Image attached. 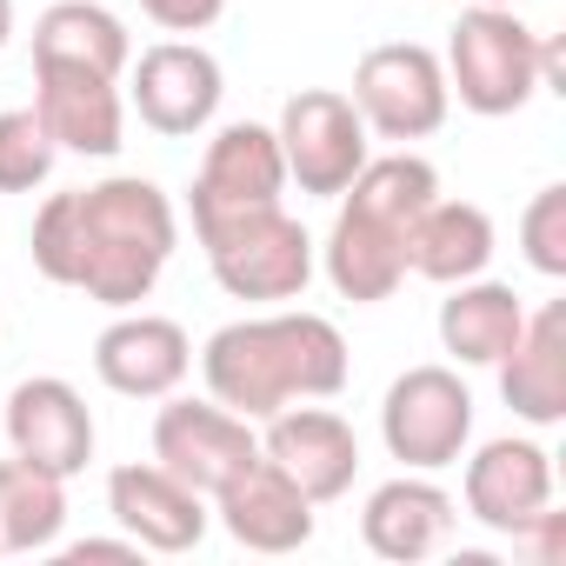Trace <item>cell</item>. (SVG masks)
Returning a JSON list of instances; mask_svg holds the SVG:
<instances>
[{
	"label": "cell",
	"instance_id": "cell-1",
	"mask_svg": "<svg viewBox=\"0 0 566 566\" xmlns=\"http://www.w3.org/2000/svg\"><path fill=\"white\" fill-rule=\"evenodd\" d=\"M174 200L140 180V174H114L101 187H74L54 193L34 213V266L54 287H81L87 301L127 314L154 294V280L174 260Z\"/></svg>",
	"mask_w": 566,
	"mask_h": 566
},
{
	"label": "cell",
	"instance_id": "cell-2",
	"mask_svg": "<svg viewBox=\"0 0 566 566\" xmlns=\"http://www.w3.org/2000/svg\"><path fill=\"white\" fill-rule=\"evenodd\" d=\"M347 340L327 314H260L227 321L200 347L207 394L240 420H273L294 400H334L347 387Z\"/></svg>",
	"mask_w": 566,
	"mask_h": 566
},
{
	"label": "cell",
	"instance_id": "cell-3",
	"mask_svg": "<svg viewBox=\"0 0 566 566\" xmlns=\"http://www.w3.org/2000/svg\"><path fill=\"white\" fill-rule=\"evenodd\" d=\"M427 200H440V174L420 154H367V167L347 180L334 233L321 247V266L334 280V294L354 307L394 301V287L407 280V233L427 213Z\"/></svg>",
	"mask_w": 566,
	"mask_h": 566
},
{
	"label": "cell",
	"instance_id": "cell-4",
	"mask_svg": "<svg viewBox=\"0 0 566 566\" xmlns=\"http://www.w3.org/2000/svg\"><path fill=\"white\" fill-rule=\"evenodd\" d=\"M447 94H460L467 114L506 120L539 94V34L513 8H467L447 41Z\"/></svg>",
	"mask_w": 566,
	"mask_h": 566
},
{
	"label": "cell",
	"instance_id": "cell-5",
	"mask_svg": "<svg viewBox=\"0 0 566 566\" xmlns=\"http://www.w3.org/2000/svg\"><path fill=\"white\" fill-rule=\"evenodd\" d=\"M200 247L233 301H301L314 280V240L280 200L200 227Z\"/></svg>",
	"mask_w": 566,
	"mask_h": 566
},
{
	"label": "cell",
	"instance_id": "cell-6",
	"mask_svg": "<svg viewBox=\"0 0 566 566\" xmlns=\"http://www.w3.org/2000/svg\"><path fill=\"white\" fill-rule=\"evenodd\" d=\"M380 440L407 473H440L473 447V394L453 367H407L380 400Z\"/></svg>",
	"mask_w": 566,
	"mask_h": 566
},
{
	"label": "cell",
	"instance_id": "cell-7",
	"mask_svg": "<svg viewBox=\"0 0 566 566\" xmlns=\"http://www.w3.org/2000/svg\"><path fill=\"white\" fill-rule=\"evenodd\" d=\"M367 120V134L407 147V140H427L447 127V67L433 48L420 41H387V48H367L360 67H354V94H347Z\"/></svg>",
	"mask_w": 566,
	"mask_h": 566
},
{
	"label": "cell",
	"instance_id": "cell-8",
	"mask_svg": "<svg viewBox=\"0 0 566 566\" xmlns=\"http://www.w3.org/2000/svg\"><path fill=\"white\" fill-rule=\"evenodd\" d=\"M280 160H287V180L314 200H340L347 180L367 167V120L347 94L334 87H301L287 107H280Z\"/></svg>",
	"mask_w": 566,
	"mask_h": 566
},
{
	"label": "cell",
	"instance_id": "cell-9",
	"mask_svg": "<svg viewBox=\"0 0 566 566\" xmlns=\"http://www.w3.org/2000/svg\"><path fill=\"white\" fill-rule=\"evenodd\" d=\"M154 460L213 500L240 467L260 460V433H253V420L227 413L220 400H174L167 394V407L154 413Z\"/></svg>",
	"mask_w": 566,
	"mask_h": 566
},
{
	"label": "cell",
	"instance_id": "cell-10",
	"mask_svg": "<svg viewBox=\"0 0 566 566\" xmlns=\"http://www.w3.org/2000/svg\"><path fill=\"white\" fill-rule=\"evenodd\" d=\"M127 67H134L127 101H134V114H140L154 134L193 140V134L213 127L227 81H220V61H213L200 41H154V48H147L140 61H127Z\"/></svg>",
	"mask_w": 566,
	"mask_h": 566
},
{
	"label": "cell",
	"instance_id": "cell-11",
	"mask_svg": "<svg viewBox=\"0 0 566 566\" xmlns=\"http://www.w3.org/2000/svg\"><path fill=\"white\" fill-rule=\"evenodd\" d=\"M280 187H287V160H280V134L260 127V120H233L207 140L200 154V174H193V233L227 220V213H247V207H273Z\"/></svg>",
	"mask_w": 566,
	"mask_h": 566
},
{
	"label": "cell",
	"instance_id": "cell-12",
	"mask_svg": "<svg viewBox=\"0 0 566 566\" xmlns=\"http://www.w3.org/2000/svg\"><path fill=\"white\" fill-rule=\"evenodd\" d=\"M107 513L120 520L127 539H140V553H193L207 539V493H193L187 480H174L160 460H127L107 473Z\"/></svg>",
	"mask_w": 566,
	"mask_h": 566
},
{
	"label": "cell",
	"instance_id": "cell-13",
	"mask_svg": "<svg viewBox=\"0 0 566 566\" xmlns=\"http://www.w3.org/2000/svg\"><path fill=\"white\" fill-rule=\"evenodd\" d=\"M266 433H260V453L287 473L314 506H327V500H340L347 486H354V473H360V440H354V427L334 413V407H280L273 420H260Z\"/></svg>",
	"mask_w": 566,
	"mask_h": 566
},
{
	"label": "cell",
	"instance_id": "cell-14",
	"mask_svg": "<svg viewBox=\"0 0 566 566\" xmlns=\"http://www.w3.org/2000/svg\"><path fill=\"white\" fill-rule=\"evenodd\" d=\"M213 513L227 526L233 546L247 553H301L314 539V500L280 473L266 453L253 467H240L220 493H213Z\"/></svg>",
	"mask_w": 566,
	"mask_h": 566
},
{
	"label": "cell",
	"instance_id": "cell-15",
	"mask_svg": "<svg viewBox=\"0 0 566 566\" xmlns=\"http://www.w3.org/2000/svg\"><path fill=\"white\" fill-rule=\"evenodd\" d=\"M94 374L101 387L127 394V400H167L187 374H193V340L180 321L167 314H120L114 327H101L94 340Z\"/></svg>",
	"mask_w": 566,
	"mask_h": 566
},
{
	"label": "cell",
	"instance_id": "cell-16",
	"mask_svg": "<svg viewBox=\"0 0 566 566\" xmlns=\"http://www.w3.org/2000/svg\"><path fill=\"white\" fill-rule=\"evenodd\" d=\"M8 447L41 473L74 480L94 460V413L61 374H34L8 394Z\"/></svg>",
	"mask_w": 566,
	"mask_h": 566
},
{
	"label": "cell",
	"instance_id": "cell-17",
	"mask_svg": "<svg viewBox=\"0 0 566 566\" xmlns=\"http://www.w3.org/2000/svg\"><path fill=\"white\" fill-rule=\"evenodd\" d=\"M34 114L54 134L61 154L81 160H114L127 134V101L120 81L87 74V67H34Z\"/></svg>",
	"mask_w": 566,
	"mask_h": 566
},
{
	"label": "cell",
	"instance_id": "cell-18",
	"mask_svg": "<svg viewBox=\"0 0 566 566\" xmlns=\"http://www.w3.org/2000/svg\"><path fill=\"white\" fill-rule=\"evenodd\" d=\"M539 506H553V453L539 440L500 433L467 460V520L486 533H520Z\"/></svg>",
	"mask_w": 566,
	"mask_h": 566
},
{
	"label": "cell",
	"instance_id": "cell-19",
	"mask_svg": "<svg viewBox=\"0 0 566 566\" xmlns=\"http://www.w3.org/2000/svg\"><path fill=\"white\" fill-rule=\"evenodd\" d=\"M493 367H500V400L526 427H559L566 420V307L546 301L539 314H526L520 340Z\"/></svg>",
	"mask_w": 566,
	"mask_h": 566
},
{
	"label": "cell",
	"instance_id": "cell-20",
	"mask_svg": "<svg viewBox=\"0 0 566 566\" xmlns=\"http://www.w3.org/2000/svg\"><path fill=\"white\" fill-rule=\"evenodd\" d=\"M453 533V493L427 473H400L387 486L367 493V513H360V539L394 559V566H413L427 553H440V539Z\"/></svg>",
	"mask_w": 566,
	"mask_h": 566
},
{
	"label": "cell",
	"instance_id": "cell-21",
	"mask_svg": "<svg viewBox=\"0 0 566 566\" xmlns=\"http://www.w3.org/2000/svg\"><path fill=\"white\" fill-rule=\"evenodd\" d=\"M127 61H134L127 21L101 0H54L34 21V67H87V74L120 81Z\"/></svg>",
	"mask_w": 566,
	"mask_h": 566
},
{
	"label": "cell",
	"instance_id": "cell-22",
	"mask_svg": "<svg viewBox=\"0 0 566 566\" xmlns=\"http://www.w3.org/2000/svg\"><path fill=\"white\" fill-rule=\"evenodd\" d=\"M493 260V220L473 200H427V213L407 233V273L433 280V287H460V280L486 273Z\"/></svg>",
	"mask_w": 566,
	"mask_h": 566
},
{
	"label": "cell",
	"instance_id": "cell-23",
	"mask_svg": "<svg viewBox=\"0 0 566 566\" xmlns=\"http://www.w3.org/2000/svg\"><path fill=\"white\" fill-rule=\"evenodd\" d=\"M526 327V301L506 287V280H460V287L440 301V347L460 360V367H493Z\"/></svg>",
	"mask_w": 566,
	"mask_h": 566
},
{
	"label": "cell",
	"instance_id": "cell-24",
	"mask_svg": "<svg viewBox=\"0 0 566 566\" xmlns=\"http://www.w3.org/2000/svg\"><path fill=\"white\" fill-rule=\"evenodd\" d=\"M67 526V480L34 460H0V553H48Z\"/></svg>",
	"mask_w": 566,
	"mask_h": 566
},
{
	"label": "cell",
	"instance_id": "cell-25",
	"mask_svg": "<svg viewBox=\"0 0 566 566\" xmlns=\"http://www.w3.org/2000/svg\"><path fill=\"white\" fill-rule=\"evenodd\" d=\"M54 134L41 127L34 107H8L0 114V193H34L54 174Z\"/></svg>",
	"mask_w": 566,
	"mask_h": 566
},
{
	"label": "cell",
	"instance_id": "cell-26",
	"mask_svg": "<svg viewBox=\"0 0 566 566\" xmlns=\"http://www.w3.org/2000/svg\"><path fill=\"white\" fill-rule=\"evenodd\" d=\"M520 253H526L533 273L566 280V187L559 180L526 200V213H520Z\"/></svg>",
	"mask_w": 566,
	"mask_h": 566
},
{
	"label": "cell",
	"instance_id": "cell-27",
	"mask_svg": "<svg viewBox=\"0 0 566 566\" xmlns=\"http://www.w3.org/2000/svg\"><path fill=\"white\" fill-rule=\"evenodd\" d=\"M140 14L167 34H207L227 14V0H140Z\"/></svg>",
	"mask_w": 566,
	"mask_h": 566
},
{
	"label": "cell",
	"instance_id": "cell-28",
	"mask_svg": "<svg viewBox=\"0 0 566 566\" xmlns=\"http://www.w3.org/2000/svg\"><path fill=\"white\" fill-rule=\"evenodd\" d=\"M513 546L533 559V566H559L566 559V513H553V506H539L520 533H513Z\"/></svg>",
	"mask_w": 566,
	"mask_h": 566
},
{
	"label": "cell",
	"instance_id": "cell-29",
	"mask_svg": "<svg viewBox=\"0 0 566 566\" xmlns=\"http://www.w3.org/2000/svg\"><path fill=\"white\" fill-rule=\"evenodd\" d=\"M61 559L67 566H87V559H140V539H74Z\"/></svg>",
	"mask_w": 566,
	"mask_h": 566
},
{
	"label": "cell",
	"instance_id": "cell-30",
	"mask_svg": "<svg viewBox=\"0 0 566 566\" xmlns=\"http://www.w3.org/2000/svg\"><path fill=\"white\" fill-rule=\"evenodd\" d=\"M8 34H14V0H0V48H8Z\"/></svg>",
	"mask_w": 566,
	"mask_h": 566
}]
</instances>
